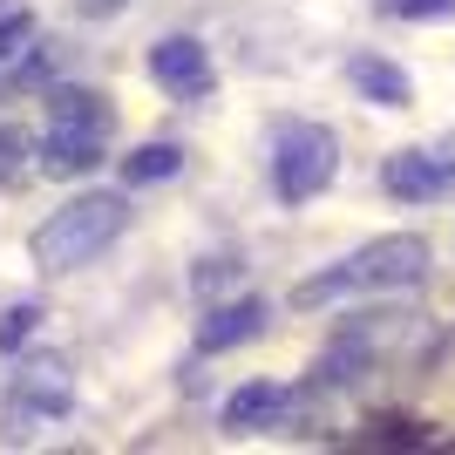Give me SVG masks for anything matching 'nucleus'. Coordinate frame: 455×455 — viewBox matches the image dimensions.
I'll list each match as a JSON object with an SVG mask.
<instances>
[{"instance_id":"6e6552de","label":"nucleus","mask_w":455,"mask_h":455,"mask_svg":"<svg viewBox=\"0 0 455 455\" xmlns=\"http://www.w3.org/2000/svg\"><path fill=\"white\" fill-rule=\"evenodd\" d=\"M259 326H266V306L259 299H231V306H218V313L197 326V347H204V354H225V347H245Z\"/></svg>"},{"instance_id":"20e7f679","label":"nucleus","mask_w":455,"mask_h":455,"mask_svg":"<svg viewBox=\"0 0 455 455\" xmlns=\"http://www.w3.org/2000/svg\"><path fill=\"white\" fill-rule=\"evenodd\" d=\"M68 361L55 354H35V361L14 374V395H7V421H14V435H28L35 421H61L68 415Z\"/></svg>"},{"instance_id":"1a4fd4ad","label":"nucleus","mask_w":455,"mask_h":455,"mask_svg":"<svg viewBox=\"0 0 455 455\" xmlns=\"http://www.w3.org/2000/svg\"><path fill=\"white\" fill-rule=\"evenodd\" d=\"M347 82H354L367 102H380V109H408V102H415L408 76H401L395 61H380V55H354V61H347Z\"/></svg>"},{"instance_id":"dca6fc26","label":"nucleus","mask_w":455,"mask_h":455,"mask_svg":"<svg viewBox=\"0 0 455 455\" xmlns=\"http://www.w3.org/2000/svg\"><path fill=\"white\" fill-rule=\"evenodd\" d=\"M20 156H28V130H0V177L14 171Z\"/></svg>"},{"instance_id":"423d86ee","label":"nucleus","mask_w":455,"mask_h":455,"mask_svg":"<svg viewBox=\"0 0 455 455\" xmlns=\"http://www.w3.org/2000/svg\"><path fill=\"white\" fill-rule=\"evenodd\" d=\"M380 184H387V197H401V204H435V197L455 190V164H442V156H428V150H401V156L380 164Z\"/></svg>"},{"instance_id":"2eb2a0df","label":"nucleus","mask_w":455,"mask_h":455,"mask_svg":"<svg viewBox=\"0 0 455 455\" xmlns=\"http://www.w3.org/2000/svg\"><path fill=\"white\" fill-rule=\"evenodd\" d=\"M395 14L401 20H442V14H455V0H395Z\"/></svg>"},{"instance_id":"f03ea898","label":"nucleus","mask_w":455,"mask_h":455,"mask_svg":"<svg viewBox=\"0 0 455 455\" xmlns=\"http://www.w3.org/2000/svg\"><path fill=\"white\" fill-rule=\"evenodd\" d=\"M123 225H130V204H123L116 190L68 197V204L48 211V225L28 238V259H35V272H76V266H89L95 251H109Z\"/></svg>"},{"instance_id":"4468645a","label":"nucleus","mask_w":455,"mask_h":455,"mask_svg":"<svg viewBox=\"0 0 455 455\" xmlns=\"http://www.w3.org/2000/svg\"><path fill=\"white\" fill-rule=\"evenodd\" d=\"M35 326H41V306H14V313H0V354H14Z\"/></svg>"},{"instance_id":"f257e3e1","label":"nucleus","mask_w":455,"mask_h":455,"mask_svg":"<svg viewBox=\"0 0 455 455\" xmlns=\"http://www.w3.org/2000/svg\"><path fill=\"white\" fill-rule=\"evenodd\" d=\"M421 272H428V245H421L415 231H395V238H374V245H361L354 259H340V266L313 272V279L292 285V306H333L347 299V292H395V285H421Z\"/></svg>"},{"instance_id":"ddd939ff","label":"nucleus","mask_w":455,"mask_h":455,"mask_svg":"<svg viewBox=\"0 0 455 455\" xmlns=\"http://www.w3.org/2000/svg\"><path fill=\"white\" fill-rule=\"evenodd\" d=\"M28 41H35V14L7 7V14H0V68H7V61H14L20 48H28Z\"/></svg>"},{"instance_id":"f3484780","label":"nucleus","mask_w":455,"mask_h":455,"mask_svg":"<svg viewBox=\"0 0 455 455\" xmlns=\"http://www.w3.org/2000/svg\"><path fill=\"white\" fill-rule=\"evenodd\" d=\"M76 14L82 20H109V14H123V0H76Z\"/></svg>"},{"instance_id":"39448f33","label":"nucleus","mask_w":455,"mask_h":455,"mask_svg":"<svg viewBox=\"0 0 455 455\" xmlns=\"http://www.w3.org/2000/svg\"><path fill=\"white\" fill-rule=\"evenodd\" d=\"M150 76L164 82L171 95H184V102H197V95H211V89H218V68H211L204 41H190V35L156 41V48H150Z\"/></svg>"},{"instance_id":"0eeeda50","label":"nucleus","mask_w":455,"mask_h":455,"mask_svg":"<svg viewBox=\"0 0 455 455\" xmlns=\"http://www.w3.org/2000/svg\"><path fill=\"white\" fill-rule=\"evenodd\" d=\"M41 171L48 177H89L102 164V130H68V123H48L41 136Z\"/></svg>"},{"instance_id":"9d476101","label":"nucleus","mask_w":455,"mask_h":455,"mask_svg":"<svg viewBox=\"0 0 455 455\" xmlns=\"http://www.w3.org/2000/svg\"><path fill=\"white\" fill-rule=\"evenodd\" d=\"M285 415V387H272V380H245L238 395L225 401V428H272V421Z\"/></svg>"},{"instance_id":"7ed1b4c3","label":"nucleus","mask_w":455,"mask_h":455,"mask_svg":"<svg viewBox=\"0 0 455 455\" xmlns=\"http://www.w3.org/2000/svg\"><path fill=\"white\" fill-rule=\"evenodd\" d=\"M333 171H340V143H333V130H320V123H292V130L279 136V156H272V184H279L285 204H306V197H320V190L333 184Z\"/></svg>"},{"instance_id":"9b49d317","label":"nucleus","mask_w":455,"mask_h":455,"mask_svg":"<svg viewBox=\"0 0 455 455\" xmlns=\"http://www.w3.org/2000/svg\"><path fill=\"white\" fill-rule=\"evenodd\" d=\"M48 123L102 130V136H109V109H102V95H89V89H55V95H48Z\"/></svg>"},{"instance_id":"f8f14e48","label":"nucleus","mask_w":455,"mask_h":455,"mask_svg":"<svg viewBox=\"0 0 455 455\" xmlns=\"http://www.w3.org/2000/svg\"><path fill=\"white\" fill-rule=\"evenodd\" d=\"M177 171H184V150H177V143H143V150L123 164L130 184H164V177H177Z\"/></svg>"}]
</instances>
